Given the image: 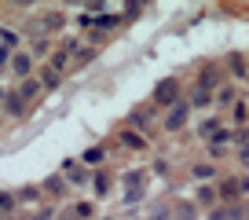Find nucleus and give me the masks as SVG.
<instances>
[{
  "label": "nucleus",
  "mask_w": 249,
  "mask_h": 220,
  "mask_svg": "<svg viewBox=\"0 0 249 220\" xmlns=\"http://www.w3.org/2000/svg\"><path fill=\"white\" fill-rule=\"evenodd\" d=\"M172 95H176V85H161V88H158V99H161V103H169Z\"/></svg>",
  "instance_id": "obj_1"
},
{
  "label": "nucleus",
  "mask_w": 249,
  "mask_h": 220,
  "mask_svg": "<svg viewBox=\"0 0 249 220\" xmlns=\"http://www.w3.org/2000/svg\"><path fill=\"white\" fill-rule=\"evenodd\" d=\"M183 118H187V114H183V107H179L176 114H172V118H169V128H179V125H183Z\"/></svg>",
  "instance_id": "obj_2"
}]
</instances>
